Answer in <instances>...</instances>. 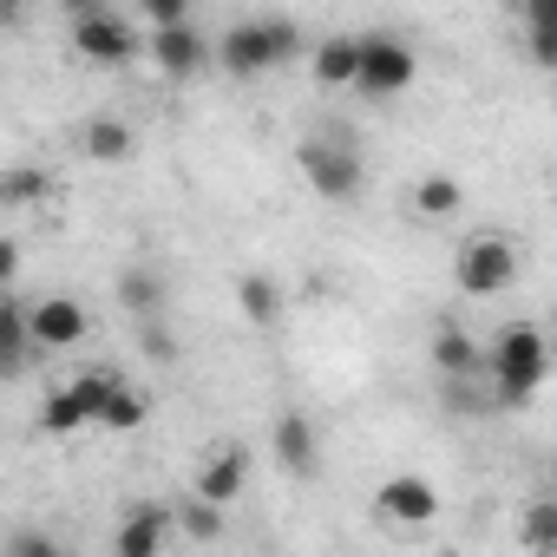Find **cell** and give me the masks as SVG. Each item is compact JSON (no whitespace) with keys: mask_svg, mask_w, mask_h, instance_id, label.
<instances>
[{"mask_svg":"<svg viewBox=\"0 0 557 557\" xmlns=\"http://www.w3.org/2000/svg\"><path fill=\"white\" fill-rule=\"evenodd\" d=\"M79 426H86V413L73 407V394H66V387H53V394H47V407H40V433L66 440V433H79Z\"/></svg>","mask_w":557,"mask_h":557,"instance_id":"25","label":"cell"},{"mask_svg":"<svg viewBox=\"0 0 557 557\" xmlns=\"http://www.w3.org/2000/svg\"><path fill=\"white\" fill-rule=\"evenodd\" d=\"M269 446H275V466L296 472V479H315V472H322V440H315V420H309L302 407H283V413H275Z\"/></svg>","mask_w":557,"mask_h":557,"instance_id":"9","label":"cell"},{"mask_svg":"<svg viewBox=\"0 0 557 557\" xmlns=\"http://www.w3.org/2000/svg\"><path fill=\"white\" fill-rule=\"evenodd\" d=\"M47 197H53V171H40V164H8L0 171V210H34Z\"/></svg>","mask_w":557,"mask_h":557,"instance_id":"20","label":"cell"},{"mask_svg":"<svg viewBox=\"0 0 557 557\" xmlns=\"http://www.w3.org/2000/svg\"><path fill=\"white\" fill-rule=\"evenodd\" d=\"M420 73V53L400 34H361V66H355V92L368 99H400Z\"/></svg>","mask_w":557,"mask_h":557,"instance_id":"6","label":"cell"},{"mask_svg":"<svg viewBox=\"0 0 557 557\" xmlns=\"http://www.w3.org/2000/svg\"><path fill=\"white\" fill-rule=\"evenodd\" d=\"M164 296H171V283H164L158 262H125L119 269V309L132 322H158L164 315Z\"/></svg>","mask_w":557,"mask_h":557,"instance_id":"14","label":"cell"},{"mask_svg":"<svg viewBox=\"0 0 557 557\" xmlns=\"http://www.w3.org/2000/svg\"><path fill=\"white\" fill-rule=\"evenodd\" d=\"M459 203H466V184L446 177V171H433V177L413 184V216L420 223H446V216H459Z\"/></svg>","mask_w":557,"mask_h":557,"instance_id":"19","label":"cell"},{"mask_svg":"<svg viewBox=\"0 0 557 557\" xmlns=\"http://www.w3.org/2000/svg\"><path fill=\"white\" fill-rule=\"evenodd\" d=\"M138 14L151 21V34H164V27H190V8H184V0H138Z\"/></svg>","mask_w":557,"mask_h":557,"instance_id":"28","label":"cell"},{"mask_svg":"<svg viewBox=\"0 0 557 557\" xmlns=\"http://www.w3.org/2000/svg\"><path fill=\"white\" fill-rule=\"evenodd\" d=\"M86 335H92L86 302H73V296H40V302H27V342H34V355H66V348H79Z\"/></svg>","mask_w":557,"mask_h":557,"instance_id":"7","label":"cell"},{"mask_svg":"<svg viewBox=\"0 0 557 557\" xmlns=\"http://www.w3.org/2000/svg\"><path fill=\"white\" fill-rule=\"evenodd\" d=\"M171 537V505L158 498H138L119 511V531H112V557H158Z\"/></svg>","mask_w":557,"mask_h":557,"instance_id":"11","label":"cell"},{"mask_svg":"<svg viewBox=\"0 0 557 557\" xmlns=\"http://www.w3.org/2000/svg\"><path fill=\"white\" fill-rule=\"evenodd\" d=\"M524 544L537 557H557V498H531L524 505Z\"/></svg>","mask_w":557,"mask_h":557,"instance_id":"24","label":"cell"},{"mask_svg":"<svg viewBox=\"0 0 557 557\" xmlns=\"http://www.w3.org/2000/svg\"><path fill=\"white\" fill-rule=\"evenodd\" d=\"M309 53V34L283 14H256V21H236L210 40V66H223L230 79H256L269 66H289Z\"/></svg>","mask_w":557,"mask_h":557,"instance_id":"1","label":"cell"},{"mask_svg":"<svg viewBox=\"0 0 557 557\" xmlns=\"http://www.w3.org/2000/svg\"><path fill=\"white\" fill-rule=\"evenodd\" d=\"M138 348H145V361H158V368L177 361V335L164 329V315H158V322H138Z\"/></svg>","mask_w":557,"mask_h":557,"instance_id":"27","label":"cell"},{"mask_svg":"<svg viewBox=\"0 0 557 557\" xmlns=\"http://www.w3.org/2000/svg\"><path fill=\"white\" fill-rule=\"evenodd\" d=\"M479 381H492V407H524L544 381H550V348H544V329L531 322H505L485 348V368Z\"/></svg>","mask_w":557,"mask_h":557,"instance_id":"2","label":"cell"},{"mask_svg":"<svg viewBox=\"0 0 557 557\" xmlns=\"http://www.w3.org/2000/svg\"><path fill=\"white\" fill-rule=\"evenodd\" d=\"M243 485H249V453H243L236 440L210 446V453H203V466H197V479H190V492H197L203 505H236V498H243Z\"/></svg>","mask_w":557,"mask_h":557,"instance_id":"10","label":"cell"},{"mask_svg":"<svg viewBox=\"0 0 557 557\" xmlns=\"http://www.w3.org/2000/svg\"><path fill=\"white\" fill-rule=\"evenodd\" d=\"M145 60H151L158 73H171V79H190V73L210 66V34H203L197 21H190V27H164V34L145 40Z\"/></svg>","mask_w":557,"mask_h":557,"instance_id":"12","label":"cell"},{"mask_svg":"<svg viewBox=\"0 0 557 557\" xmlns=\"http://www.w3.org/2000/svg\"><path fill=\"white\" fill-rule=\"evenodd\" d=\"M145 420H151V400H145L138 387H125V381H119V387L106 394V407H99V426H106V433H138Z\"/></svg>","mask_w":557,"mask_h":557,"instance_id":"22","label":"cell"},{"mask_svg":"<svg viewBox=\"0 0 557 557\" xmlns=\"http://www.w3.org/2000/svg\"><path fill=\"white\" fill-rule=\"evenodd\" d=\"M27 361H34V342H27V302L0 296V381L27 374Z\"/></svg>","mask_w":557,"mask_h":557,"instance_id":"18","label":"cell"},{"mask_svg":"<svg viewBox=\"0 0 557 557\" xmlns=\"http://www.w3.org/2000/svg\"><path fill=\"white\" fill-rule=\"evenodd\" d=\"M296 164H302V177H309V190L322 203H361V190H368V164H361V145L348 132L302 138L296 145Z\"/></svg>","mask_w":557,"mask_h":557,"instance_id":"3","label":"cell"},{"mask_svg":"<svg viewBox=\"0 0 557 557\" xmlns=\"http://www.w3.org/2000/svg\"><path fill=\"white\" fill-rule=\"evenodd\" d=\"M73 47H79V60L86 66H132L138 53H145V40H138V27L119 14V8H73Z\"/></svg>","mask_w":557,"mask_h":557,"instance_id":"5","label":"cell"},{"mask_svg":"<svg viewBox=\"0 0 557 557\" xmlns=\"http://www.w3.org/2000/svg\"><path fill=\"white\" fill-rule=\"evenodd\" d=\"M0 557H66V544H60L53 531H34V524H27V531L8 537V550H0Z\"/></svg>","mask_w":557,"mask_h":557,"instance_id":"26","label":"cell"},{"mask_svg":"<svg viewBox=\"0 0 557 557\" xmlns=\"http://www.w3.org/2000/svg\"><path fill=\"white\" fill-rule=\"evenodd\" d=\"M374 511H381V524H394V531H426V524L440 518V492H433L420 472H394V479L374 492Z\"/></svg>","mask_w":557,"mask_h":557,"instance_id":"8","label":"cell"},{"mask_svg":"<svg viewBox=\"0 0 557 557\" xmlns=\"http://www.w3.org/2000/svg\"><path fill=\"white\" fill-rule=\"evenodd\" d=\"M355 66H361V34H329V40L309 47V73H315V86H329V92L355 86Z\"/></svg>","mask_w":557,"mask_h":557,"instance_id":"15","label":"cell"},{"mask_svg":"<svg viewBox=\"0 0 557 557\" xmlns=\"http://www.w3.org/2000/svg\"><path fill=\"white\" fill-rule=\"evenodd\" d=\"M171 531H184V537H197V544H216V537H223V505H203L197 492H184V498L171 505Z\"/></svg>","mask_w":557,"mask_h":557,"instance_id":"21","label":"cell"},{"mask_svg":"<svg viewBox=\"0 0 557 557\" xmlns=\"http://www.w3.org/2000/svg\"><path fill=\"white\" fill-rule=\"evenodd\" d=\"M73 145H79V158H92V164H132V158H138V132H132L119 112H92V119L73 132Z\"/></svg>","mask_w":557,"mask_h":557,"instance_id":"13","label":"cell"},{"mask_svg":"<svg viewBox=\"0 0 557 557\" xmlns=\"http://www.w3.org/2000/svg\"><path fill=\"white\" fill-rule=\"evenodd\" d=\"M236 309H243V322L275 329V322H283V283H275V275H262V269H243V275H236Z\"/></svg>","mask_w":557,"mask_h":557,"instance_id":"17","label":"cell"},{"mask_svg":"<svg viewBox=\"0 0 557 557\" xmlns=\"http://www.w3.org/2000/svg\"><path fill=\"white\" fill-rule=\"evenodd\" d=\"M433 368L459 387V381H479V368H485V348L466 335V329H453V322H440L433 329Z\"/></svg>","mask_w":557,"mask_h":557,"instance_id":"16","label":"cell"},{"mask_svg":"<svg viewBox=\"0 0 557 557\" xmlns=\"http://www.w3.org/2000/svg\"><path fill=\"white\" fill-rule=\"evenodd\" d=\"M112 387H119V368H86V374L66 381V394H73V407L86 413V426H99V407H106Z\"/></svg>","mask_w":557,"mask_h":557,"instance_id":"23","label":"cell"},{"mask_svg":"<svg viewBox=\"0 0 557 557\" xmlns=\"http://www.w3.org/2000/svg\"><path fill=\"white\" fill-rule=\"evenodd\" d=\"M453 283H459V296H472V302L505 296V289L518 283V243H511L505 230H479V236H466L459 256H453Z\"/></svg>","mask_w":557,"mask_h":557,"instance_id":"4","label":"cell"},{"mask_svg":"<svg viewBox=\"0 0 557 557\" xmlns=\"http://www.w3.org/2000/svg\"><path fill=\"white\" fill-rule=\"evenodd\" d=\"M21 236H0V296H8V283H14V275H21Z\"/></svg>","mask_w":557,"mask_h":557,"instance_id":"29","label":"cell"},{"mask_svg":"<svg viewBox=\"0 0 557 557\" xmlns=\"http://www.w3.org/2000/svg\"><path fill=\"white\" fill-rule=\"evenodd\" d=\"M524 47H531V60H537V66H550V60H557V47H550V27H544L537 14H531V34H524Z\"/></svg>","mask_w":557,"mask_h":557,"instance_id":"30","label":"cell"}]
</instances>
